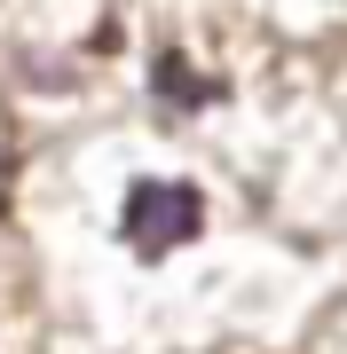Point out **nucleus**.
Segmentation results:
<instances>
[{
    "label": "nucleus",
    "mask_w": 347,
    "mask_h": 354,
    "mask_svg": "<svg viewBox=\"0 0 347 354\" xmlns=\"http://www.w3.org/2000/svg\"><path fill=\"white\" fill-rule=\"evenodd\" d=\"M158 79H166V95H174V102H213L206 79H190V71H181V55H166V64H158Z\"/></svg>",
    "instance_id": "2"
},
{
    "label": "nucleus",
    "mask_w": 347,
    "mask_h": 354,
    "mask_svg": "<svg viewBox=\"0 0 347 354\" xmlns=\"http://www.w3.org/2000/svg\"><path fill=\"white\" fill-rule=\"evenodd\" d=\"M197 228H206V197H197L190 181H134L127 189L118 236H127L142 260H166L181 244H197Z\"/></svg>",
    "instance_id": "1"
}]
</instances>
